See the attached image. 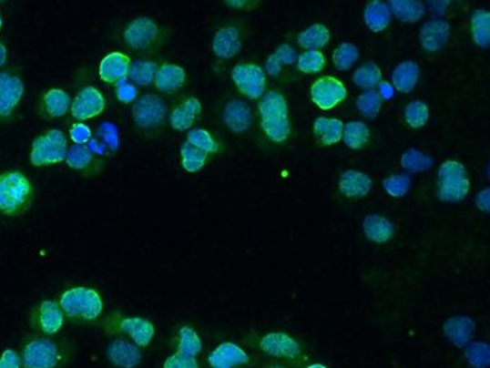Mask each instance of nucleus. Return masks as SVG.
I'll return each mask as SVG.
<instances>
[{
  "label": "nucleus",
  "instance_id": "1",
  "mask_svg": "<svg viewBox=\"0 0 490 368\" xmlns=\"http://www.w3.org/2000/svg\"><path fill=\"white\" fill-rule=\"evenodd\" d=\"M243 344L263 360L278 361L293 368L305 367L311 358L302 340L281 331L248 333L243 337Z\"/></svg>",
  "mask_w": 490,
  "mask_h": 368
},
{
  "label": "nucleus",
  "instance_id": "2",
  "mask_svg": "<svg viewBox=\"0 0 490 368\" xmlns=\"http://www.w3.org/2000/svg\"><path fill=\"white\" fill-rule=\"evenodd\" d=\"M23 368H66L76 356V344L66 337L29 333L20 342Z\"/></svg>",
  "mask_w": 490,
  "mask_h": 368
},
{
  "label": "nucleus",
  "instance_id": "3",
  "mask_svg": "<svg viewBox=\"0 0 490 368\" xmlns=\"http://www.w3.org/2000/svg\"><path fill=\"white\" fill-rule=\"evenodd\" d=\"M57 303L66 321L82 326L98 324L105 312V302L101 294L87 285H70L62 290L57 296Z\"/></svg>",
  "mask_w": 490,
  "mask_h": 368
},
{
  "label": "nucleus",
  "instance_id": "4",
  "mask_svg": "<svg viewBox=\"0 0 490 368\" xmlns=\"http://www.w3.org/2000/svg\"><path fill=\"white\" fill-rule=\"evenodd\" d=\"M36 186L18 169L0 172V215L18 218L26 215L36 201Z\"/></svg>",
  "mask_w": 490,
  "mask_h": 368
},
{
  "label": "nucleus",
  "instance_id": "5",
  "mask_svg": "<svg viewBox=\"0 0 490 368\" xmlns=\"http://www.w3.org/2000/svg\"><path fill=\"white\" fill-rule=\"evenodd\" d=\"M171 32L158 26L153 18L138 17L124 26L121 41L128 52L139 56H153L163 46L167 45Z\"/></svg>",
  "mask_w": 490,
  "mask_h": 368
},
{
  "label": "nucleus",
  "instance_id": "6",
  "mask_svg": "<svg viewBox=\"0 0 490 368\" xmlns=\"http://www.w3.org/2000/svg\"><path fill=\"white\" fill-rule=\"evenodd\" d=\"M97 326L103 329L106 335H117L132 340L136 346L147 349L156 337V326L153 322L139 316H128L119 310L110 312L101 317Z\"/></svg>",
  "mask_w": 490,
  "mask_h": 368
},
{
  "label": "nucleus",
  "instance_id": "7",
  "mask_svg": "<svg viewBox=\"0 0 490 368\" xmlns=\"http://www.w3.org/2000/svg\"><path fill=\"white\" fill-rule=\"evenodd\" d=\"M260 123L264 135L276 144L289 139L291 128L289 121V106L284 96L276 91L264 94L259 105Z\"/></svg>",
  "mask_w": 490,
  "mask_h": 368
},
{
  "label": "nucleus",
  "instance_id": "8",
  "mask_svg": "<svg viewBox=\"0 0 490 368\" xmlns=\"http://www.w3.org/2000/svg\"><path fill=\"white\" fill-rule=\"evenodd\" d=\"M25 76L17 64L0 68V126L13 124L25 98Z\"/></svg>",
  "mask_w": 490,
  "mask_h": 368
},
{
  "label": "nucleus",
  "instance_id": "9",
  "mask_svg": "<svg viewBox=\"0 0 490 368\" xmlns=\"http://www.w3.org/2000/svg\"><path fill=\"white\" fill-rule=\"evenodd\" d=\"M68 139L59 128H48L32 140L29 162L32 167L46 168L66 162L68 154Z\"/></svg>",
  "mask_w": 490,
  "mask_h": 368
},
{
  "label": "nucleus",
  "instance_id": "10",
  "mask_svg": "<svg viewBox=\"0 0 490 368\" xmlns=\"http://www.w3.org/2000/svg\"><path fill=\"white\" fill-rule=\"evenodd\" d=\"M168 106L156 94L138 97L132 107L133 126L140 135L153 137L167 123Z\"/></svg>",
  "mask_w": 490,
  "mask_h": 368
},
{
  "label": "nucleus",
  "instance_id": "11",
  "mask_svg": "<svg viewBox=\"0 0 490 368\" xmlns=\"http://www.w3.org/2000/svg\"><path fill=\"white\" fill-rule=\"evenodd\" d=\"M471 181L464 165L446 160L439 168L438 198L444 202L464 201L469 193Z\"/></svg>",
  "mask_w": 490,
  "mask_h": 368
},
{
  "label": "nucleus",
  "instance_id": "12",
  "mask_svg": "<svg viewBox=\"0 0 490 368\" xmlns=\"http://www.w3.org/2000/svg\"><path fill=\"white\" fill-rule=\"evenodd\" d=\"M261 361V356L237 342H222L209 352L206 364L209 368H255Z\"/></svg>",
  "mask_w": 490,
  "mask_h": 368
},
{
  "label": "nucleus",
  "instance_id": "13",
  "mask_svg": "<svg viewBox=\"0 0 490 368\" xmlns=\"http://www.w3.org/2000/svg\"><path fill=\"white\" fill-rule=\"evenodd\" d=\"M27 322H29L32 333L55 337L64 328L66 317H64V312H62L57 301L45 299L31 308Z\"/></svg>",
  "mask_w": 490,
  "mask_h": 368
},
{
  "label": "nucleus",
  "instance_id": "14",
  "mask_svg": "<svg viewBox=\"0 0 490 368\" xmlns=\"http://www.w3.org/2000/svg\"><path fill=\"white\" fill-rule=\"evenodd\" d=\"M107 101L101 91L94 85H84L76 92L75 98L71 100V118L77 123H84L88 119L97 118L105 114Z\"/></svg>",
  "mask_w": 490,
  "mask_h": 368
},
{
  "label": "nucleus",
  "instance_id": "15",
  "mask_svg": "<svg viewBox=\"0 0 490 368\" xmlns=\"http://www.w3.org/2000/svg\"><path fill=\"white\" fill-rule=\"evenodd\" d=\"M231 79L237 89L250 100H259L266 92V73L259 64L243 62L237 64L231 71Z\"/></svg>",
  "mask_w": 490,
  "mask_h": 368
},
{
  "label": "nucleus",
  "instance_id": "16",
  "mask_svg": "<svg viewBox=\"0 0 490 368\" xmlns=\"http://www.w3.org/2000/svg\"><path fill=\"white\" fill-rule=\"evenodd\" d=\"M71 109V97L66 89L47 88L36 96V110L45 121L61 119Z\"/></svg>",
  "mask_w": 490,
  "mask_h": 368
},
{
  "label": "nucleus",
  "instance_id": "17",
  "mask_svg": "<svg viewBox=\"0 0 490 368\" xmlns=\"http://www.w3.org/2000/svg\"><path fill=\"white\" fill-rule=\"evenodd\" d=\"M144 349L136 346L132 340L117 337L106 347V360L114 368H139L144 363Z\"/></svg>",
  "mask_w": 490,
  "mask_h": 368
},
{
  "label": "nucleus",
  "instance_id": "18",
  "mask_svg": "<svg viewBox=\"0 0 490 368\" xmlns=\"http://www.w3.org/2000/svg\"><path fill=\"white\" fill-rule=\"evenodd\" d=\"M66 162L73 171L79 172L85 179L100 176L106 168L105 158L96 156L88 145H71Z\"/></svg>",
  "mask_w": 490,
  "mask_h": 368
},
{
  "label": "nucleus",
  "instance_id": "19",
  "mask_svg": "<svg viewBox=\"0 0 490 368\" xmlns=\"http://www.w3.org/2000/svg\"><path fill=\"white\" fill-rule=\"evenodd\" d=\"M216 56L223 61L232 59L243 47V27L237 23H228L216 31L211 43Z\"/></svg>",
  "mask_w": 490,
  "mask_h": 368
},
{
  "label": "nucleus",
  "instance_id": "20",
  "mask_svg": "<svg viewBox=\"0 0 490 368\" xmlns=\"http://www.w3.org/2000/svg\"><path fill=\"white\" fill-rule=\"evenodd\" d=\"M346 87L335 77H320L311 87V98L320 109H333L342 101L346 100Z\"/></svg>",
  "mask_w": 490,
  "mask_h": 368
},
{
  "label": "nucleus",
  "instance_id": "21",
  "mask_svg": "<svg viewBox=\"0 0 490 368\" xmlns=\"http://www.w3.org/2000/svg\"><path fill=\"white\" fill-rule=\"evenodd\" d=\"M169 349H171L172 353L199 358L204 351V342L192 324L179 323L172 331Z\"/></svg>",
  "mask_w": 490,
  "mask_h": 368
},
{
  "label": "nucleus",
  "instance_id": "22",
  "mask_svg": "<svg viewBox=\"0 0 490 368\" xmlns=\"http://www.w3.org/2000/svg\"><path fill=\"white\" fill-rule=\"evenodd\" d=\"M132 66V57L121 52H110L101 59L98 66V76L101 82L118 87L124 84L128 77V71Z\"/></svg>",
  "mask_w": 490,
  "mask_h": 368
},
{
  "label": "nucleus",
  "instance_id": "23",
  "mask_svg": "<svg viewBox=\"0 0 490 368\" xmlns=\"http://www.w3.org/2000/svg\"><path fill=\"white\" fill-rule=\"evenodd\" d=\"M222 119L223 124L231 132L243 133L250 130V126H252V110L245 101H228L225 107H223Z\"/></svg>",
  "mask_w": 490,
  "mask_h": 368
},
{
  "label": "nucleus",
  "instance_id": "24",
  "mask_svg": "<svg viewBox=\"0 0 490 368\" xmlns=\"http://www.w3.org/2000/svg\"><path fill=\"white\" fill-rule=\"evenodd\" d=\"M201 101L197 97H188L179 101V105L174 106L169 115V123L174 130L184 132L192 128L193 123L197 121L198 117L201 115Z\"/></svg>",
  "mask_w": 490,
  "mask_h": 368
},
{
  "label": "nucleus",
  "instance_id": "25",
  "mask_svg": "<svg viewBox=\"0 0 490 368\" xmlns=\"http://www.w3.org/2000/svg\"><path fill=\"white\" fill-rule=\"evenodd\" d=\"M186 84V71L177 64H163L158 66L154 87L163 94H177Z\"/></svg>",
  "mask_w": 490,
  "mask_h": 368
},
{
  "label": "nucleus",
  "instance_id": "26",
  "mask_svg": "<svg viewBox=\"0 0 490 368\" xmlns=\"http://www.w3.org/2000/svg\"><path fill=\"white\" fill-rule=\"evenodd\" d=\"M450 25L445 20H430L421 27L420 40L427 52H438L448 43Z\"/></svg>",
  "mask_w": 490,
  "mask_h": 368
},
{
  "label": "nucleus",
  "instance_id": "27",
  "mask_svg": "<svg viewBox=\"0 0 490 368\" xmlns=\"http://www.w3.org/2000/svg\"><path fill=\"white\" fill-rule=\"evenodd\" d=\"M362 229L368 240L376 245H383L386 241L393 240L395 234L394 224L381 215H368L363 220Z\"/></svg>",
  "mask_w": 490,
  "mask_h": 368
},
{
  "label": "nucleus",
  "instance_id": "28",
  "mask_svg": "<svg viewBox=\"0 0 490 368\" xmlns=\"http://www.w3.org/2000/svg\"><path fill=\"white\" fill-rule=\"evenodd\" d=\"M373 181L367 174L359 171L342 172L340 179V192L349 199H359L367 197L372 190Z\"/></svg>",
  "mask_w": 490,
  "mask_h": 368
},
{
  "label": "nucleus",
  "instance_id": "29",
  "mask_svg": "<svg viewBox=\"0 0 490 368\" xmlns=\"http://www.w3.org/2000/svg\"><path fill=\"white\" fill-rule=\"evenodd\" d=\"M363 20L373 32H382L391 22L390 8L381 0H373L365 6Z\"/></svg>",
  "mask_w": 490,
  "mask_h": 368
},
{
  "label": "nucleus",
  "instance_id": "30",
  "mask_svg": "<svg viewBox=\"0 0 490 368\" xmlns=\"http://www.w3.org/2000/svg\"><path fill=\"white\" fill-rule=\"evenodd\" d=\"M420 79V66L415 62H402L393 73V84L400 92H411Z\"/></svg>",
  "mask_w": 490,
  "mask_h": 368
},
{
  "label": "nucleus",
  "instance_id": "31",
  "mask_svg": "<svg viewBox=\"0 0 490 368\" xmlns=\"http://www.w3.org/2000/svg\"><path fill=\"white\" fill-rule=\"evenodd\" d=\"M342 126L340 119L335 118H317L314 123V133L319 138L322 145L337 144L338 140H342Z\"/></svg>",
  "mask_w": 490,
  "mask_h": 368
},
{
  "label": "nucleus",
  "instance_id": "32",
  "mask_svg": "<svg viewBox=\"0 0 490 368\" xmlns=\"http://www.w3.org/2000/svg\"><path fill=\"white\" fill-rule=\"evenodd\" d=\"M158 70V62L149 61V59H138V61H132L130 71H128V79L139 87H148V85L153 84Z\"/></svg>",
  "mask_w": 490,
  "mask_h": 368
},
{
  "label": "nucleus",
  "instance_id": "33",
  "mask_svg": "<svg viewBox=\"0 0 490 368\" xmlns=\"http://www.w3.org/2000/svg\"><path fill=\"white\" fill-rule=\"evenodd\" d=\"M298 59L296 50L291 46L282 45L276 48L275 52L271 53L266 62V71L271 77L281 75L282 66H291Z\"/></svg>",
  "mask_w": 490,
  "mask_h": 368
},
{
  "label": "nucleus",
  "instance_id": "34",
  "mask_svg": "<svg viewBox=\"0 0 490 368\" xmlns=\"http://www.w3.org/2000/svg\"><path fill=\"white\" fill-rule=\"evenodd\" d=\"M189 144L197 147L198 149H201L204 153L218 154L222 153L223 145L219 140H216L215 137L210 132H207L204 128H192L189 130L188 140Z\"/></svg>",
  "mask_w": 490,
  "mask_h": 368
},
{
  "label": "nucleus",
  "instance_id": "35",
  "mask_svg": "<svg viewBox=\"0 0 490 368\" xmlns=\"http://www.w3.org/2000/svg\"><path fill=\"white\" fill-rule=\"evenodd\" d=\"M393 13L399 20L407 23H415L423 17L424 14V5L418 0H393L390 2Z\"/></svg>",
  "mask_w": 490,
  "mask_h": 368
},
{
  "label": "nucleus",
  "instance_id": "36",
  "mask_svg": "<svg viewBox=\"0 0 490 368\" xmlns=\"http://www.w3.org/2000/svg\"><path fill=\"white\" fill-rule=\"evenodd\" d=\"M179 156H181V165L190 174L201 171L202 168L206 167L207 160H209V154L198 149L197 147H193L189 142H184L181 145Z\"/></svg>",
  "mask_w": 490,
  "mask_h": 368
},
{
  "label": "nucleus",
  "instance_id": "37",
  "mask_svg": "<svg viewBox=\"0 0 490 368\" xmlns=\"http://www.w3.org/2000/svg\"><path fill=\"white\" fill-rule=\"evenodd\" d=\"M298 43L310 50L324 47L329 43V29L323 25L308 27L307 31L299 34Z\"/></svg>",
  "mask_w": 490,
  "mask_h": 368
},
{
  "label": "nucleus",
  "instance_id": "38",
  "mask_svg": "<svg viewBox=\"0 0 490 368\" xmlns=\"http://www.w3.org/2000/svg\"><path fill=\"white\" fill-rule=\"evenodd\" d=\"M342 139L346 142L347 147L353 149H361L365 147L370 139V130L367 126L359 121H352L342 128Z\"/></svg>",
  "mask_w": 490,
  "mask_h": 368
},
{
  "label": "nucleus",
  "instance_id": "39",
  "mask_svg": "<svg viewBox=\"0 0 490 368\" xmlns=\"http://www.w3.org/2000/svg\"><path fill=\"white\" fill-rule=\"evenodd\" d=\"M474 41L480 47H489L490 43V14L489 11L478 9L473 14Z\"/></svg>",
  "mask_w": 490,
  "mask_h": 368
},
{
  "label": "nucleus",
  "instance_id": "40",
  "mask_svg": "<svg viewBox=\"0 0 490 368\" xmlns=\"http://www.w3.org/2000/svg\"><path fill=\"white\" fill-rule=\"evenodd\" d=\"M402 167L409 172L427 171L434 167V158L420 149H407L406 153L403 154Z\"/></svg>",
  "mask_w": 490,
  "mask_h": 368
},
{
  "label": "nucleus",
  "instance_id": "41",
  "mask_svg": "<svg viewBox=\"0 0 490 368\" xmlns=\"http://www.w3.org/2000/svg\"><path fill=\"white\" fill-rule=\"evenodd\" d=\"M353 82L361 88L373 89L382 82V71L376 64L368 62L361 66L353 75Z\"/></svg>",
  "mask_w": 490,
  "mask_h": 368
},
{
  "label": "nucleus",
  "instance_id": "42",
  "mask_svg": "<svg viewBox=\"0 0 490 368\" xmlns=\"http://www.w3.org/2000/svg\"><path fill=\"white\" fill-rule=\"evenodd\" d=\"M404 118L412 128H421L429 119V107L424 101H412L404 109Z\"/></svg>",
  "mask_w": 490,
  "mask_h": 368
},
{
  "label": "nucleus",
  "instance_id": "43",
  "mask_svg": "<svg viewBox=\"0 0 490 368\" xmlns=\"http://www.w3.org/2000/svg\"><path fill=\"white\" fill-rule=\"evenodd\" d=\"M356 106H358L359 112L367 117V118H376L377 114L381 112L382 107V98L376 91L363 92L362 96L358 97V101H356Z\"/></svg>",
  "mask_w": 490,
  "mask_h": 368
},
{
  "label": "nucleus",
  "instance_id": "44",
  "mask_svg": "<svg viewBox=\"0 0 490 368\" xmlns=\"http://www.w3.org/2000/svg\"><path fill=\"white\" fill-rule=\"evenodd\" d=\"M359 59V50L352 43H344L333 52V64L338 70L346 71Z\"/></svg>",
  "mask_w": 490,
  "mask_h": 368
},
{
  "label": "nucleus",
  "instance_id": "45",
  "mask_svg": "<svg viewBox=\"0 0 490 368\" xmlns=\"http://www.w3.org/2000/svg\"><path fill=\"white\" fill-rule=\"evenodd\" d=\"M324 66H326V57L319 50H310L299 57L298 68L307 75L319 73V71L323 70Z\"/></svg>",
  "mask_w": 490,
  "mask_h": 368
},
{
  "label": "nucleus",
  "instance_id": "46",
  "mask_svg": "<svg viewBox=\"0 0 490 368\" xmlns=\"http://www.w3.org/2000/svg\"><path fill=\"white\" fill-rule=\"evenodd\" d=\"M383 189L390 197H404L411 189V179L407 176H391L383 181Z\"/></svg>",
  "mask_w": 490,
  "mask_h": 368
},
{
  "label": "nucleus",
  "instance_id": "47",
  "mask_svg": "<svg viewBox=\"0 0 490 368\" xmlns=\"http://www.w3.org/2000/svg\"><path fill=\"white\" fill-rule=\"evenodd\" d=\"M162 368H209L206 363H202L197 356H184L179 353H171L167 360L163 361Z\"/></svg>",
  "mask_w": 490,
  "mask_h": 368
},
{
  "label": "nucleus",
  "instance_id": "48",
  "mask_svg": "<svg viewBox=\"0 0 490 368\" xmlns=\"http://www.w3.org/2000/svg\"><path fill=\"white\" fill-rule=\"evenodd\" d=\"M68 135L75 145H88L92 139L91 128L85 123L71 124Z\"/></svg>",
  "mask_w": 490,
  "mask_h": 368
},
{
  "label": "nucleus",
  "instance_id": "49",
  "mask_svg": "<svg viewBox=\"0 0 490 368\" xmlns=\"http://www.w3.org/2000/svg\"><path fill=\"white\" fill-rule=\"evenodd\" d=\"M0 368H23L20 352L14 349H6L0 355Z\"/></svg>",
  "mask_w": 490,
  "mask_h": 368
},
{
  "label": "nucleus",
  "instance_id": "50",
  "mask_svg": "<svg viewBox=\"0 0 490 368\" xmlns=\"http://www.w3.org/2000/svg\"><path fill=\"white\" fill-rule=\"evenodd\" d=\"M117 98H118V101H121V103H124V105H128V103H132L133 100L136 101V98H138V91H136L133 85L124 82V84L117 87Z\"/></svg>",
  "mask_w": 490,
  "mask_h": 368
},
{
  "label": "nucleus",
  "instance_id": "51",
  "mask_svg": "<svg viewBox=\"0 0 490 368\" xmlns=\"http://www.w3.org/2000/svg\"><path fill=\"white\" fill-rule=\"evenodd\" d=\"M100 137L103 138V142H105L109 148H118V133H117V130H115L110 124H103V126H101Z\"/></svg>",
  "mask_w": 490,
  "mask_h": 368
},
{
  "label": "nucleus",
  "instance_id": "52",
  "mask_svg": "<svg viewBox=\"0 0 490 368\" xmlns=\"http://www.w3.org/2000/svg\"><path fill=\"white\" fill-rule=\"evenodd\" d=\"M225 5H228L230 8L250 11V9L257 8V5H260V2H250V0H227Z\"/></svg>",
  "mask_w": 490,
  "mask_h": 368
},
{
  "label": "nucleus",
  "instance_id": "53",
  "mask_svg": "<svg viewBox=\"0 0 490 368\" xmlns=\"http://www.w3.org/2000/svg\"><path fill=\"white\" fill-rule=\"evenodd\" d=\"M490 189H485L482 192L478 193L477 198H475V202H477V207L480 210L485 211V213H489L490 210Z\"/></svg>",
  "mask_w": 490,
  "mask_h": 368
},
{
  "label": "nucleus",
  "instance_id": "54",
  "mask_svg": "<svg viewBox=\"0 0 490 368\" xmlns=\"http://www.w3.org/2000/svg\"><path fill=\"white\" fill-rule=\"evenodd\" d=\"M8 46L5 43L4 38H0V68L8 66Z\"/></svg>",
  "mask_w": 490,
  "mask_h": 368
},
{
  "label": "nucleus",
  "instance_id": "55",
  "mask_svg": "<svg viewBox=\"0 0 490 368\" xmlns=\"http://www.w3.org/2000/svg\"><path fill=\"white\" fill-rule=\"evenodd\" d=\"M255 368H293V367H290V365H287V364H282V363H278V361L263 360Z\"/></svg>",
  "mask_w": 490,
  "mask_h": 368
},
{
  "label": "nucleus",
  "instance_id": "56",
  "mask_svg": "<svg viewBox=\"0 0 490 368\" xmlns=\"http://www.w3.org/2000/svg\"><path fill=\"white\" fill-rule=\"evenodd\" d=\"M446 6H448V2H434L432 4V13L441 15L445 11Z\"/></svg>",
  "mask_w": 490,
  "mask_h": 368
},
{
  "label": "nucleus",
  "instance_id": "57",
  "mask_svg": "<svg viewBox=\"0 0 490 368\" xmlns=\"http://www.w3.org/2000/svg\"><path fill=\"white\" fill-rule=\"evenodd\" d=\"M381 96L383 97V98H391V97L394 96V91L391 88L390 84L381 82Z\"/></svg>",
  "mask_w": 490,
  "mask_h": 368
},
{
  "label": "nucleus",
  "instance_id": "58",
  "mask_svg": "<svg viewBox=\"0 0 490 368\" xmlns=\"http://www.w3.org/2000/svg\"><path fill=\"white\" fill-rule=\"evenodd\" d=\"M303 368H329L328 365L322 364V363H314V364L305 365Z\"/></svg>",
  "mask_w": 490,
  "mask_h": 368
},
{
  "label": "nucleus",
  "instance_id": "59",
  "mask_svg": "<svg viewBox=\"0 0 490 368\" xmlns=\"http://www.w3.org/2000/svg\"><path fill=\"white\" fill-rule=\"evenodd\" d=\"M4 29V17H2V14H0V31Z\"/></svg>",
  "mask_w": 490,
  "mask_h": 368
}]
</instances>
